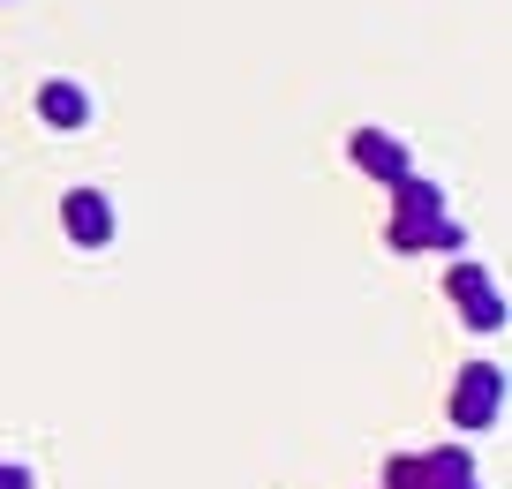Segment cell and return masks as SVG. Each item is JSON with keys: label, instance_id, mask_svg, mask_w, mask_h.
<instances>
[{"label": "cell", "instance_id": "cell-1", "mask_svg": "<svg viewBox=\"0 0 512 489\" xmlns=\"http://www.w3.org/2000/svg\"><path fill=\"white\" fill-rule=\"evenodd\" d=\"M392 189H400V211H392V249H460V226L445 219L437 181L407 174V181H392Z\"/></svg>", "mask_w": 512, "mask_h": 489}, {"label": "cell", "instance_id": "cell-2", "mask_svg": "<svg viewBox=\"0 0 512 489\" xmlns=\"http://www.w3.org/2000/svg\"><path fill=\"white\" fill-rule=\"evenodd\" d=\"M497 407H505V369L497 362H467L460 384H452V422L482 429V422H497Z\"/></svg>", "mask_w": 512, "mask_h": 489}, {"label": "cell", "instance_id": "cell-3", "mask_svg": "<svg viewBox=\"0 0 512 489\" xmlns=\"http://www.w3.org/2000/svg\"><path fill=\"white\" fill-rule=\"evenodd\" d=\"M445 294L460 301V316L475 324V332H505V294H497V286L482 279L475 264H460V271H452V279H445Z\"/></svg>", "mask_w": 512, "mask_h": 489}, {"label": "cell", "instance_id": "cell-4", "mask_svg": "<svg viewBox=\"0 0 512 489\" xmlns=\"http://www.w3.org/2000/svg\"><path fill=\"white\" fill-rule=\"evenodd\" d=\"M61 226H68V241H83V249H106V241H113V204L98 189H68Z\"/></svg>", "mask_w": 512, "mask_h": 489}, {"label": "cell", "instance_id": "cell-5", "mask_svg": "<svg viewBox=\"0 0 512 489\" xmlns=\"http://www.w3.org/2000/svg\"><path fill=\"white\" fill-rule=\"evenodd\" d=\"M38 121H46V128H91V91L68 83V76L38 83Z\"/></svg>", "mask_w": 512, "mask_h": 489}, {"label": "cell", "instance_id": "cell-6", "mask_svg": "<svg viewBox=\"0 0 512 489\" xmlns=\"http://www.w3.org/2000/svg\"><path fill=\"white\" fill-rule=\"evenodd\" d=\"M354 166L377 181H407L415 166H407V143L400 136H377V128H354Z\"/></svg>", "mask_w": 512, "mask_h": 489}, {"label": "cell", "instance_id": "cell-7", "mask_svg": "<svg viewBox=\"0 0 512 489\" xmlns=\"http://www.w3.org/2000/svg\"><path fill=\"white\" fill-rule=\"evenodd\" d=\"M0 489H31V474H23V467H8V459H0Z\"/></svg>", "mask_w": 512, "mask_h": 489}]
</instances>
